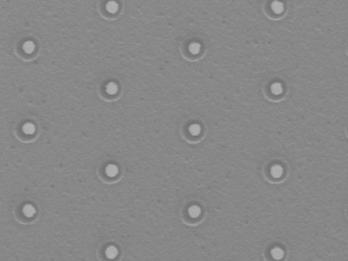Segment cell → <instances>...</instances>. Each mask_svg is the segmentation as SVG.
Wrapping results in <instances>:
<instances>
[{"label":"cell","instance_id":"6da1fadb","mask_svg":"<svg viewBox=\"0 0 348 261\" xmlns=\"http://www.w3.org/2000/svg\"><path fill=\"white\" fill-rule=\"evenodd\" d=\"M283 166L280 164H274L272 167H270V175H272L273 178L275 179H279L283 175Z\"/></svg>","mask_w":348,"mask_h":261},{"label":"cell","instance_id":"7a4b0ae2","mask_svg":"<svg viewBox=\"0 0 348 261\" xmlns=\"http://www.w3.org/2000/svg\"><path fill=\"white\" fill-rule=\"evenodd\" d=\"M270 8L273 9V12L277 14H280L283 12L284 10V3L279 0H274V1L270 3Z\"/></svg>","mask_w":348,"mask_h":261},{"label":"cell","instance_id":"3957f363","mask_svg":"<svg viewBox=\"0 0 348 261\" xmlns=\"http://www.w3.org/2000/svg\"><path fill=\"white\" fill-rule=\"evenodd\" d=\"M118 254H119V250L115 246H109V247H107L105 250V255L109 259H113L115 257L118 256Z\"/></svg>","mask_w":348,"mask_h":261},{"label":"cell","instance_id":"277c9868","mask_svg":"<svg viewBox=\"0 0 348 261\" xmlns=\"http://www.w3.org/2000/svg\"><path fill=\"white\" fill-rule=\"evenodd\" d=\"M270 255H272L274 259L280 260L283 258V256H284V250L280 247H275L270 250Z\"/></svg>","mask_w":348,"mask_h":261},{"label":"cell","instance_id":"5b68a950","mask_svg":"<svg viewBox=\"0 0 348 261\" xmlns=\"http://www.w3.org/2000/svg\"><path fill=\"white\" fill-rule=\"evenodd\" d=\"M105 7H106V10H107L108 12L115 13V12H118V9H119V3L116 1H115V0H111V1H108L107 3H106Z\"/></svg>","mask_w":348,"mask_h":261},{"label":"cell","instance_id":"8992f818","mask_svg":"<svg viewBox=\"0 0 348 261\" xmlns=\"http://www.w3.org/2000/svg\"><path fill=\"white\" fill-rule=\"evenodd\" d=\"M105 172L108 176H115L119 174V167L115 164H108L105 168Z\"/></svg>","mask_w":348,"mask_h":261},{"label":"cell","instance_id":"52a82bcc","mask_svg":"<svg viewBox=\"0 0 348 261\" xmlns=\"http://www.w3.org/2000/svg\"><path fill=\"white\" fill-rule=\"evenodd\" d=\"M23 212H24V214L26 216H28V217H32V216L36 213V209L32 204H27L23 207Z\"/></svg>","mask_w":348,"mask_h":261},{"label":"cell","instance_id":"ba28073f","mask_svg":"<svg viewBox=\"0 0 348 261\" xmlns=\"http://www.w3.org/2000/svg\"><path fill=\"white\" fill-rule=\"evenodd\" d=\"M35 131H36V127H35V124L32 123H26L23 126V132L27 135L34 134Z\"/></svg>","mask_w":348,"mask_h":261},{"label":"cell","instance_id":"9c48e42d","mask_svg":"<svg viewBox=\"0 0 348 261\" xmlns=\"http://www.w3.org/2000/svg\"><path fill=\"white\" fill-rule=\"evenodd\" d=\"M270 91H272V93L275 95H280L282 92H283V86H282L281 83L276 82L270 85Z\"/></svg>","mask_w":348,"mask_h":261},{"label":"cell","instance_id":"30bf717a","mask_svg":"<svg viewBox=\"0 0 348 261\" xmlns=\"http://www.w3.org/2000/svg\"><path fill=\"white\" fill-rule=\"evenodd\" d=\"M188 212H189V215L191 216V217L196 218V217H198V216L200 215L201 209H200L199 206H197V205H193V206H191V207L189 208Z\"/></svg>","mask_w":348,"mask_h":261},{"label":"cell","instance_id":"8fae6325","mask_svg":"<svg viewBox=\"0 0 348 261\" xmlns=\"http://www.w3.org/2000/svg\"><path fill=\"white\" fill-rule=\"evenodd\" d=\"M23 49L26 53L30 54L35 50V43L33 41H26L23 44Z\"/></svg>","mask_w":348,"mask_h":261},{"label":"cell","instance_id":"7c38bea8","mask_svg":"<svg viewBox=\"0 0 348 261\" xmlns=\"http://www.w3.org/2000/svg\"><path fill=\"white\" fill-rule=\"evenodd\" d=\"M118 90H119L118 84L115 82H111L106 85V92H107L108 94H111V95L115 94L116 92H118Z\"/></svg>","mask_w":348,"mask_h":261},{"label":"cell","instance_id":"4fadbf2b","mask_svg":"<svg viewBox=\"0 0 348 261\" xmlns=\"http://www.w3.org/2000/svg\"><path fill=\"white\" fill-rule=\"evenodd\" d=\"M201 50V45L197 42H193L189 45V51L192 54H198Z\"/></svg>","mask_w":348,"mask_h":261},{"label":"cell","instance_id":"5bb4252c","mask_svg":"<svg viewBox=\"0 0 348 261\" xmlns=\"http://www.w3.org/2000/svg\"><path fill=\"white\" fill-rule=\"evenodd\" d=\"M189 132L190 134L193 135V136H197L200 134L201 132V127L199 126L198 124H193L192 126H190L189 128Z\"/></svg>","mask_w":348,"mask_h":261}]
</instances>
